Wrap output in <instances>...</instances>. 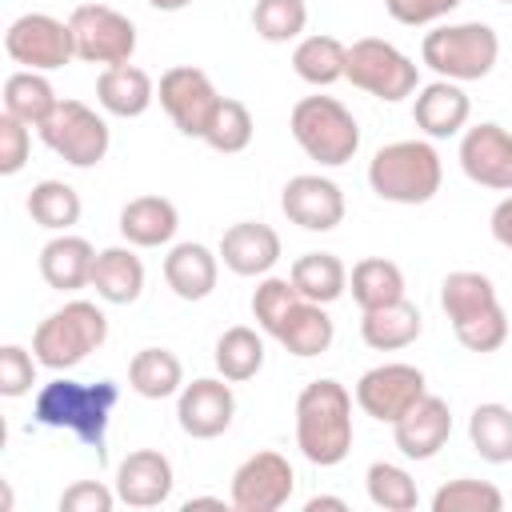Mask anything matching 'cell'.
Listing matches in <instances>:
<instances>
[{"mask_svg":"<svg viewBox=\"0 0 512 512\" xmlns=\"http://www.w3.org/2000/svg\"><path fill=\"white\" fill-rule=\"evenodd\" d=\"M352 392L324 376L296 396V448L316 468H336L352 452Z\"/></svg>","mask_w":512,"mask_h":512,"instance_id":"cell-1","label":"cell"},{"mask_svg":"<svg viewBox=\"0 0 512 512\" xmlns=\"http://www.w3.org/2000/svg\"><path fill=\"white\" fill-rule=\"evenodd\" d=\"M116 400H120V388L112 380L80 384V380L56 376L36 392L32 420L44 428H68L80 444L96 448V456L104 460V436H108V420H112Z\"/></svg>","mask_w":512,"mask_h":512,"instance_id":"cell-2","label":"cell"},{"mask_svg":"<svg viewBox=\"0 0 512 512\" xmlns=\"http://www.w3.org/2000/svg\"><path fill=\"white\" fill-rule=\"evenodd\" d=\"M440 308L452 320V332L468 352L484 356L508 340V316L484 272H472V268L448 272L440 284Z\"/></svg>","mask_w":512,"mask_h":512,"instance_id":"cell-3","label":"cell"},{"mask_svg":"<svg viewBox=\"0 0 512 512\" xmlns=\"http://www.w3.org/2000/svg\"><path fill=\"white\" fill-rule=\"evenodd\" d=\"M440 180L444 164L428 140H392L368 160V184L388 204H428Z\"/></svg>","mask_w":512,"mask_h":512,"instance_id":"cell-4","label":"cell"},{"mask_svg":"<svg viewBox=\"0 0 512 512\" xmlns=\"http://www.w3.org/2000/svg\"><path fill=\"white\" fill-rule=\"evenodd\" d=\"M420 60L456 84L468 80H484L496 60H500V36L492 24L484 20H464V24H440L432 32H424L420 40Z\"/></svg>","mask_w":512,"mask_h":512,"instance_id":"cell-5","label":"cell"},{"mask_svg":"<svg viewBox=\"0 0 512 512\" xmlns=\"http://www.w3.org/2000/svg\"><path fill=\"white\" fill-rule=\"evenodd\" d=\"M292 140L300 144V152L324 168H340L356 156L360 148V124L356 116L336 100V96H304L292 104L288 116Z\"/></svg>","mask_w":512,"mask_h":512,"instance_id":"cell-6","label":"cell"},{"mask_svg":"<svg viewBox=\"0 0 512 512\" xmlns=\"http://www.w3.org/2000/svg\"><path fill=\"white\" fill-rule=\"evenodd\" d=\"M104 340H108V316L92 300H68L64 308H56L36 324L32 352L44 368L64 372V368H76Z\"/></svg>","mask_w":512,"mask_h":512,"instance_id":"cell-7","label":"cell"},{"mask_svg":"<svg viewBox=\"0 0 512 512\" xmlns=\"http://www.w3.org/2000/svg\"><path fill=\"white\" fill-rule=\"evenodd\" d=\"M344 80H352V88H360L384 104H396L420 88V68L396 44H388L380 36H364V40L348 44Z\"/></svg>","mask_w":512,"mask_h":512,"instance_id":"cell-8","label":"cell"},{"mask_svg":"<svg viewBox=\"0 0 512 512\" xmlns=\"http://www.w3.org/2000/svg\"><path fill=\"white\" fill-rule=\"evenodd\" d=\"M36 132L72 168H96L108 156V144H112L108 120L96 108H88L84 100H60L56 112Z\"/></svg>","mask_w":512,"mask_h":512,"instance_id":"cell-9","label":"cell"},{"mask_svg":"<svg viewBox=\"0 0 512 512\" xmlns=\"http://www.w3.org/2000/svg\"><path fill=\"white\" fill-rule=\"evenodd\" d=\"M4 52L12 64L32 68V72H56L68 60H76V40L72 24L56 20L48 12H24L8 24L4 32Z\"/></svg>","mask_w":512,"mask_h":512,"instance_id":"cell-10","label":"cell"},{"mask_svg":"<svg viewBox=\"0 0 512 512\" xmlns=\"http://www.w3.org/2000/svg\"><path fill=\"white\" fill-rule=\"evenodd\" d=\"M72 40H76V60L84 64H128L136 52V24L108 8V4H76L72 16Z\"/></svg>","mask_w":512,"mask_h":512,"instance_id":"cell-11","label":"cell"},{"mask_svg":"<svg viewBox=\"0 0 512 512\" xmlns=\"http://www.w3.org/2000/svg\"><path fill=\"white\" fill-rule=\"evenodd\" d=\"M292 492H296V468L288 464V456L264 448V452H252L232 472L228 504L236 512H276L292 500Z\"/></svg>","mask_w":512,"mask_h":512,"instance_id":"cell-12","label":"cell"},{"mask_svg":"<svg viewBox=\"0 0 512 512\" xmlns=\"http://www.w3.org/2000/svg\"><path fill=\"white\" fill-rule=\"evenodd\" d=\"M420 396H428V380L416 364H376L356 380V404L364 416L380 424H396Z\"/></svg>","mask_w":512,"mask_h":512,"instance_id":"cell-13","label":"cell"},{"mask_svg":"<svg viewBox=\"0 0 512 512\" xmlns=\"http://www.w3.org/2000/svg\"><path fill=\"white\" fill-rule=\"evenodd\" d=\"M156 96H160V108L168 112V120H172L184 136H196V140L204 136V128H208V120H212V112H216V104H220V92H216L212 76L200 72V68H192V64L168 68V72L160 76Z\"/></svg>","mask_w":512,"mask_h":512,"instance_id":"cell-14","label":"cell"},{"mask_svg":"<svg viewBox=\"0 0 512 512\" xmlns=\"http://www.w3.org/2000/svg\"><path fill=\"white\" fill-rule=\"evenodd\" d=\"M236 396L232 380L224 376H200L176 392V420L192 440H216L232 428Z\"/></svg>","mask_w":512,"mask_h":512,"instance_id":"cell-15","label":"cell"},{"mask_svg":"<svg viewBox=\"0 0 512 512\" xmlns=\"http://www.w3.org/2000/svg\"><path fill=\"white\" fill-rule=\"evenodd\" d=\"M460 168L472 184L492 192H512V132L484 120L460 136Z\"/></svg>","mask_w":512,"mask_h":512,"instance_id":"cell-16","label":"cell"},{"mask_svg":"<svg viewBox=\"0 0 512 512\" xmlns=\"http://www.w3.org/2000/svg\"><path fill=\"white\" fill-rule=\"evenodd\" d=\"M280 208L304 232H332L344 220V192L336 180H328L320 172H300L284 184Z\"/></svg>","mask_w":512,"mask_h":512,"instance_id":"cell-17","label":"cell"},{"mask_svg":"<svg viewBox=\"0 0 512 512\" xmlns=\"http://www.w3.org/2000/svg\"><path fill=\"white\" fill-rule=\"evenodd\" d=\"M172 460L156 448H136L116 464V496L128 508H156L172 496Z\"/></svg>","mask_w":512,"mask_h":512,"instance_id":"cell-18","label":"cell"},{"mask_svg":"<svg viewBox=\"0 0 512 512\" xmlns=\"http://www.w3.org/2000/svg\"><path fill=\"white\" fill-rule=\"evenodd\" d=\"M452 436V408L440 396H420L396 424H392V440L408 460H432Z\"/></svg>","mask_w":512,"mask_h":512,"instance_id":"cell-19","label":"cell"},{"mask_svg":"<svg viewBox=\"0 0 512 512\" xmlns=\"http://www.w3.org/2000/svg\"><path fill=\"white\" fill-rule=\"evenodd\" d=\"M468 116H472V100L468 92L456 84V80H432L424 88H416V100H412V120L416 128L428 136V140H448V136H460L468 128Z\"/></svg>","mask_w":512,"mask_h":512,"instance_id":"cell-20","label":"cell"},{"mask_svg":"<svg viewBox=\"0 0 512 512\" xmlns=\"http://www.w3.org/2000/svg\"><path fill=\"white\" fill-rule=\"evenodd\" d=\"M220 260L232 276H268L280 260V236L272 224L236 220L220 236Z\"/></svg>","mask_w":512,"mask_h":512,"instance_id":"cell-21","label":"cell"},{"mask_svg":"<svg viewBox=\"0 0 512 512\" xmlns=\"http://www.w3.org/2000/svg\"><path fill=\"white\" fill-rule=\"evenodd\" d=\"M164 280L188 304L208 300L216 292V280H220V252H212L196 240L172 244L168 256H164Z\"/></svg>","mask_w":512,"mask_h":512,"instance_id":"cell-22","label":"cell"},{"mask_svg":"<svg viewBox=\"0 0 512 512\" xmlns=\"http://www.w3.org/2000/svg\"><path fill=\"white\" fill-rule=\"evenodd\" d=\"M92 264H96V248L72 232H56L40 248V276L56 292H76V288L92 284Z\"/></svg>","mask_w":512,"mask_h":512,"instance_id":"cell-23","label":"cell"},{"mask_svg":"<svg viewBox=\"0 0 512 512\" xmlns=\"http://www.w3.org/2000/svg\"><path fill=\"white\" fill-rule=\"evenodd\" d=\"M96 100L108 116H120V120H132V116H144L156 100V84L144 68H136L132 60L128 64H112L96 76Z\"/></svg>","mask_w":512,"mask_h":512,"instance_id":"cell-24","label":"cell"},{"mask_svg":"<svg viewBox=\"0 0 512 512\" xmlns=\"http://www.w3.org/2000/svg\"><path fill=\"white\" fill-rule=\"evenodd\" d=\"M180 212L168 196H136L120 208V236L132 248H160L176 236Z\"/></svg>","mask_w":512,"mask_h":512,"instance_id":"cell-25","label":"cell"},{"mask_svg":"<svg viewBox=\"0 0 512 512\" xmlns=\"http://www.w3.org/2000/svg\"><path fill=\"white\" fill-rule=\"evenodd\" d=\"M424 332V316L416 304L408 300H392L384 308H368L360 316V340L372 352H400L408 344H416Z\"/></svg>","mask_w":512,"mask_h":512,"instance_id":"cell-26","label":"cell"},{"mask_svg":"<svg viewBox=\"0 0 512 512\" xmlns=\"http://www.w3.org/2000/svg\"><path fill=\"white\" fill-rule=\"evenodd\" d=\"M92 288L104 304H136L140 292H144V264L140 256L132 252V244H116V248H104L96 252V264H92Z\"/></svg>","mask_w":512,"mask_h":512,"instance_id":"cell-27","label":"cell"},{"mask_svg":"<svg viewBox=\"0 0 512 512\" xmlns=\"http://www.w3.org/2000/svg\"><path fill=\"white\" fill-rule=\"evenodd\" d=\"M128 388L144 400H168L184 388V364L168 348H140L128 360Z\"/></svg>","mask_w":512,"mask_h":512,"instance_id":"cell-28","label":"cell"},{"mask_svg":"<svg viewBox=\"0 0 512 512\" xmlns=\"http://www.w3.org/2000/svg\"><path fill=\"white\" fill-rule=\"evenodd\" d=\"M348 68V44H340L336 36H300L292 48V72L312 84V88H328L336 80H344Z\"/></svg>","mask_w":512,"mask_h":512,"instance_id":"cell-29","label":"cell"},{"mask_svg":"<svg viewBox=\"0 0 512 512\" xmlns=\"http://www.w3.org/2000/svg\"><path fill=\"white\" fill-rule=\"evenodd\" d=\"M60 96L56 88L48 84L44 72H32V68H16L8 80H4V112L24 120L28 128H40L52 112H56Z\"/></svg>","mask_w":512,"mask_h":512,"instance_id":"cell-30","label":"cell"},{"mask_svg":"<svg viewBox=\"0 0 512 512\" xmlns=\"http://www.w3.org/2000/svg\"><path fill=\"white\" fill-rule=\"evenodd\" d=\"M288 280L296 284V292H300L304 300H312V304H332V300H340L344 288H348V268H344V260L332 256V252H304V256L292 260Z\"/></svg>","mask_w":512,"mask_h":512,"instance_id":"cell-31","label":"cell"},{"mask_svg":"<svg viewBox=\"0 0 512 512\" xmlns=\"http://www.w3.org/2000/svg\"><path fill=\"white\" fill-rule=\"evenodd\" d=\"M348 288H352V300L360 312L384 308L392 300H404V272H400V264H392L384 256H364L352 264Z\"/></svg>","mask_w":512,"mask_h":512,"instance_id":"cell-32","label":"cell"},{"mask_svg":"<svg viewBox=\"0 0 512 512\" xmlns=\"http://www.w3.org/2000/svg\"><path fill=\"white\" fill-rule=\"evenodd\" d=\"M332 336H336V324H332V316L324 312V304L300 300V304L288 312V320H284V328H280L276 340H280L292 356L308 360V356L328 352V348H332Z\"/></svg>","mask_w":512,"mask_h":512,"instance_id":"cell-33","label":"cell"},{"mask_svg":"<svg viewBox=\"0 0 512 512\" xmlns=\"http://www.w3.org/2000/svg\"><path fill=\"white\" fill-rule=\"evenodd\" d=\"M212 360H216V372H220L224 380L244 384V380H252V376L264 368V340H260V332L248 328V324L224 328L220 340H216Z\"/></svg>","mask_w":512,"mask_h":512,"instance_id":"cell-34","label":"cell"},{"mask_svg":"<svg viewBox=\"0 0 512 512\" xmlns=\"http://www.w3.org/2000/svg\"><path fill=\"white\" fill-rule=\"evenodd\" d=\"M468 440L480 460L488 464H508L512 460V408L508 404H476L468 416Z\"/></svg>","mask_w":512,"mask_h":512,"instance_id":"cell-35","label":"cell"},{"mask_svg":"<svg viewBox=\"0 0 512 512\" xmlns=\"http://www.w3.org/2000/svg\"><path fill=\"white\" fill-rule=\"evenodd\" d=\"M80 212V192L64 180H40L28 192V216L48 232H68L72 224H80Z\"/></svg>","mask_w":512,"mask_h":512,"instance_id":"cell-36","label":"cell"},{"mask_svg":"<svg viewBox=\"0 0 512 512\" xmlns=\"http://www.w3.org/2000/svg\"><path fill=\"white\" fill-rule=\"evenodd\" d=\"M252 132H256V124H252L248 104L244 100H232V96H220V104H216V112H212V120H208V128H204L200 140L208 148L232 156V152H244L252 144Z\"/></svg>","mask_w":512,"mask_h":512,"instance_id":"cell-37","label":"cell"},{"mask_svg":"<svg viewBox=\"0 0 512 512\" xmlns=\"http://www.w3.org/2000/svg\"><path fill=\"white\" fill-rule=\"evenodd\" d=\"M364 488H368V500H372L376 508H384V512H412V508L420 504L416 480H412L400 464H388V460L368 464Z\"/></svg>","mask_w":512,"mask_h":512,"instance_id":"cell-38","label":"cell"},{"mask_svg":"<svg viewBox=\"0 0 512 512\" xmlns=\"http://www.w3.org/2000/svg\"><path fill=\"white\" fill-rule=\"evenodd\" d=\"M252 28L268 44H288L300 40L308 28V4L304 0H256L252 8Z\"/></svg>","mask_w":512,"mask_h":512,"instance_id":"cell-39","label":"cell"},{"mask_svg":"<svg viewBox=\"0 0 512 512\" xmlns=\"http://www.w3.org/2000/svg\"><path fill=\"white\" fill-rule=\"evenodd\" d=\"M304 296L296 292V284L288 276H260L256 292H252V320L260 324V332L268 336H280L288 312L300 304Z\"/></svg>","mask_w":512,"mask_h":512,"instance_id":"cell-40","label":"cell"},{"mask_svg":"<svg viewBox=\"0 0 512 512\" xmlns=\"http://www.w3.org/2000/svg\"><path fill=\"white\" fill-rule=\"evenodd\" d=\"M500 508H504L500 488L488 480H472V476L448 480L432 496V512H500Z\"/></svg>","mask_w":512,"mask_h":512,"instance_id":"cell-41","label":"cell"},{"mask_svg":"<svg viewBox=\"0 0 512 512\" xmlns=\"http://www.w3.org/2000/svg\"><path fill=\"white\" fill-rule=\"evenodd\" d=\"M36 352L20 348V344H4L0 348V396L16 400V396H28L32 384H36Z\"/></svg>","mask_w":512,"mask_h":512,"instance_id":"cell-42","label":"cell"},{"mask_svg":"<svg viewBox=\"0 0 512 512\" xmlns=\"http://www.w3.org/2000/svg\"><path fill=\"white\" fill-rule=\"evenodd\" d=\"M28 152H32V132L24 120L16 116H0V176H16L24 164H28Z\"/></svg>","mask_w":512,"mask_h":512,"instance_id":"cell-43","label":"cell"},{"mask_svg":"<svg viewBox=\"0 0 512 512\" xmlns=\"http://www.w3.org/2000/svg\"><path fill=\"white\" fill-rule=\"evenodd\" d=\"M116 500V488H104L100 480H76L60 492V512H112Z\"/></svg>","mask_w":512,"mask_h":512,"instance_id":"cell-44","label":"cell"},{"mask_svg":"<svg viewBox=\"0 0 512 512\" xmlns=\"http://www.w3.org/2000/svg\"><path fill=\"white\" fill-rule=\"evenodd\" d=\"M464 0H384L388 16L396 24H408V28H420V24H436L440 16H448L452 8H460Z\"/></svg>","mask_w":512,"mask_h":512,"instance_id":"cell-45","label":"cell"},{"mask_svg":"<svg viewBox=\"0 0 512 512\" xmlns=\"http://www.w3.org/2000/svg\"><path fill=\"white\" fill-rule=\"evenodd\" d=\"M488 228H492L496 244L512 252V192H508V196H504V200L492 208V216H488Z\"/></svg>","mask_w":512,"mask_h":512,"instance_id":"cell-46","label":"cell"},{"mask_svg":"<svg viewBox=\"0 0 512 512\" xmlns=\"http://www.w3.org/2000/svg\"><path fill=\"white\" fill-rule=\"evenodd\" d=\"M320 508H336V512H344L348 504H344L340 496H312V500L304 504V512H320Z\"/></svg>","mask_w":512,"mask_h":512,"instance_id":"cell-47","label":"cell"},{"mask_svg":"<svg viewBox=\"0 0 512 512\" xmlns=\"http://www.w3.org/2000/svg\"><path fill=\"white\" fill-rule=\"evenodd\" d=\"M192 508H224V496H192V500H184V512H192Z\"/></svg>","mask_w":512,"mask_h":512,"instance_id":"cell-48","label":"cell"},{"mask_svg":"<svg viewBox=\"0 0 512 512\" xmlns=\"http://www.w3.org/2000/svg\"><path fill=\"white\" fill-rule=\"evenodd\" d=\"M152 8H160V12H184L192 0H148Z\"/></svg>","mask_w":512,"mask_h":512,"instance_id":"cell-49","label":"cell"},{"mask_svg":"<svg viewBox=\"0 0 512 512\" xmlns=\"http://www.w3.org/2000/svg\"><path fill=\"white\" fill-rule=\"evenodd\" d=\"M496 4H512V0H496Z\"/></svg>","mask_w":512,"mask_h":512,"instance_id":"cell-50","label":"cell"}]
</instances>
